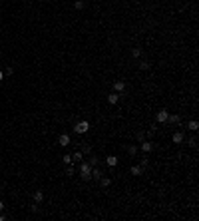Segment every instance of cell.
Returning <instances> with one entry per match:
<instances>
[{"instance_id": "cell-21", "label": "cell", "mask_w": 199, "mask_h": 221, "mask_svg": "<svg viewBox=\"0 0 199 221\" xmlns=\"http://www.w3.org/2000/svg\"><path fill=\"white\" fill-rule=\"evenodd\" d=\"M62 159H64V163H72V155H64Z\"/></svg>"}, {"instance_id": "cell-24", "label": "cell", "mask_w": 199, "mask_h": 221, "mask_svg": "<svg viewBox=\"0 0 199 221\" xmlns=\"http://www.w3.org/2000/svg\"><path fill=\"white\" fill-rule=\"evenodd\" d=\"M140 66H142V70H147V68H149V62H142Z\"/></svg>"}, {"instance_id": "cell-8", "label": "cell", "mask_w": 199, "mask_h": 221, "mask_svg": "<svg viewBox=\"0 0 199 221\" xmlns=\"http://www.w3.org/2000/svg\"><path fill=\"white\" fill-rule=\"evenodd\" d=\"M106 161H108L109 167H116V165H118V157H116V155H108V159H106Z\"/></svg>"}, {"instance_id": "cell-5", "label": "cell", "mask_w": 199, "mask_h": 221, "mask_svg": "<svg viewBox=\"0 0 199 221\" xmlns=\"http://www.w3.org/2000/svg\"><path fill=\"white\" fill-rule=\"evenodd\" d=\"M114 90L120 94V92H126V82H122V80H118L116 84H114Z\"/></svg>"}, {"instance_id": "cell-4", "label": "cell", "mask_w": 199, "mask_h": 221, "mask_svg": "<svg viewBox=\"0 0 199 221\" xmlns=\"http://www.w3.org/2000/svg\"><path fill=\"white\" fill-rule=\"evenodd\" d=\"M58 143H60L62 148H66V146L70 143V136H68V134H62V136L58 137Z\"/></svg>"}, {"instance_id": "cell-9", "label": "cell", "mask_w": 199, "mask_h": 221, "mask_svg": "<svg viewBox=\"0 0 199 221\" xmlns=\"http://www.w3.org/2000/svg\"><path fill=\"white\" fill-rule=\"evenodd\" d=\"M34 201H36V203L44 201V191H40V189H38V191H34Z\"/></svg>"}, {"instance_id": "cell-1", "label": "cell", "mask_w": 199, "mask_h": 221, "mask_svg": "<svg viewBox=\"0 0 199 221\" xmlns=\"http://www.w3.org/2000/svg\"><path fill=\"white\" fill-rule=\"evenodd\" d=\"M80 173H82V179H84V181H90L92 179V165L88 161H84V163L80 165Z\"/></svg>"}, {"instance_id": "cell-11", "label": "cell", "mask_w": 199, "mask_h": 221, "mask_svg": "<svg viewBox=\"0 0 199 221\" xmlns=\"http://www.w3.org/2000/svg\"><path fill=\"white\" fill-rule=\"evenodd\" d=\"M187 128L191 130V132H197V128H199V124H197V119H191L189 124H187Z\"/></svg>"}, {"instance_id": "cell-2", "label": "cell", "mask_w": 199, "mask_h": 221, "mask_svg": "<svg viewBox=\"0 0 199 221\" xmlns=\"http://www.w3.org/2000/svg\"><path fill=\"white\" fill-rule=\"evenodd\" d=\"M74 130H76V134H86V132L90 130V124H88L86 119H82V121H78V124H76V128H74Z\"/></svg>"}, {"instance_id": "cell-20", "label": "cell", "mask_w": 199, "mask_h": 221, "mask_svg": "<svg viewBox=\"0 0 199 221\" xmlns=\"http://www.w3.org/2000/svg\"><path fill=\"white\" fill-rule=\"evenodd\" d=\"M189 146H191V148H195V146H197V137H195V136L189 137Z\"/></svg>"}, {"instance_id": "cell-12", "label": "cell", "mask_w": 199, "mask_h": 221, "mask_svg": "<svg viewBox=\"0 0 199 221\" xmlns=\"http://www.w3.org/2000/svg\"><path fill=\"white\" fill-rule=\"evenodd\" d=\"M179 116H177V114H173V116H167V121H169V124H179Z\"/></svg>"}, {"instance_id": "cell-7", "label": "cell", "mask_w": 199, "mask_h": 221, "mask_svg": "<svg viewBox=\"0 0 199 221\" xmlns=\"http://www.w3.org/2000/svg\"><path fill=\"white\" fill-rule=\"evenodd\" d=\"M183 132H175V134H173V137H171V139H173V143H181V141H183Z\"/></svg>"}, {"instance_id": "cell-10", "label": "cell", "mask_w": 199, "mask_h": 221, "mask_svg": "<svg viewBox=\"0 0 199 221\" xmlns=\"http://www.w3.org/2000/svg\"><path fill=\"white\" fill-rule=\"evenodd\" d=\"M118 100H120V94H118V92H114V94H109V96H108V102L109 104H118Z\"/></svg>"}, {"instance_id": "cell-28", "label": "cell", "mask_w": 199, "mask_h": 221, "mask_svg": "<svg viewBox=\"0 0 199 221\" xmlns=\"http://www.w3.org/2000/svg\"><path fill=\"white\" fill-rule=\"evenodd\" d=\"M2 80H4V72H0V82H2Z\"/></svg>"}, {"instance_id": "cell-22", "label": "cell", "mask_w": 199, "mask_h": 221, "mask_svg": "<svg viewBox=\"0 0 199 221\" xmlns=\"http://www.w3.org/2000/svg\"><path fill=\"white\" fill-rule=\"evenodd\" d=\"M82 153H92V148L90 146H84V148H82Z\"/></svg>"}, {"instance_id": "cell-13", "label": "cell", "mask_w": 199, "mask_h": 221, "mask_svg": "<svg viewBox=\"0 0 199 221\" xmlns=\"http://www.w3.org/2000/svg\"><path fill=\"white\" fill-rule=\"evenodd\" d=\"M92 177H94V179H100V177H102V171L98 170V167H94V170H92Z\"/></svg>"}, {"instance_id": "cell-23", "label": "cell", "mask_w": 199, "mask_h": 221, "mask_svg": "<svg viewBox=\"0 0 199 221\" xmlns=\"http://www.w3.org/2000/svg\"><path fill=\"white\" fill-rule=\"evenodd\" d=\"M88 163H90L92 167H96V165H98V159H96V157H92V159H90V161H88Z\"/></svg>"}, {"instance_id": "cell-26", "label": "cell", "mask_w": 199, "mask_h": 221, "mask_svg": "<svg viewBox=\"0 0 199 221\" xmlns=\"http://www.w3.org/2000/svg\"><path fill=\"white\" fill-rule=\"evenodd\" d=\"M144 137H145L144 132H140V134H137V139H140V141H144Z\"/></svg>"}, {"instance_id": "cell-18", "label": "cell", "mask_w": 199, "mask_h": 221, "mask_svg": "<svg viewBox=\"0 0 199 221\" xmlns=\"http://www.w3.org/2000/svg\"><path fill=\"white\" fill-rule=\"evenodd\" d=\"M127 152H129V155H135V153H137V146H129Z\"/></svg>"}, {"instance_id": "cell-19", "label": "cell", "mask_w": 199, "mask_h": 221, "mask_svg": "<svg viewBox=\"0 0 199 221\" xmlns=\"http://www.w3.org/2000/svg\"><path fill=\"white\" fill-rule=\"evenodd\" d=\"M74 6H76V10H82V8H84V2H82V0H76Z\"/></svg>"}, {"instance_id": "cell-15", "label": "cell", "mask_w": 199, "mask_h": 221, "mask_svg": "<svg viewBox=\"0 0 199 221\" xmlns=\"http://www.w3.org/2000/svg\"><path fill=\"white\" fill-rule=\"evenodd\" d=\"M82 155H84L82 152H76V153L72 155V161H82Z\"/></svg>"}, {"instance_id": "cell-6", "label": "cell", "mask_w": 199, "mask_h": 221, "mask_svg": "<svg viewBox=\"0 0 199 221\" xmlns=\"http://www.w3.org/2000/svg\"><path fill=\"white\" fill-rule=\"evenodd\" d=\"M142 152H145V153H149L151 150H153V146H151V141H142Z\"/></svg>"}, {"instance_id": "cell-17", "label": "cell", "mask_w": 199, "mask_h": 221, "mask_svg": "<svg viewBox=\"0 0 199 221\" xmlns=\"http://www.w3.org/2000/svg\"><path fill=\"white\" fill-rule=\"evenodd\" d=\"M131 56H133V58H140V56H142V48H133V50H131Z\"/></svg>"}, {"instance_id": "cell-27", "label": "cell", "mask_w": 199, "mask_h": 221, "mask_svg": "<svg viewBox=\"0 0 199 221\" xmlns=\"http://www.w3.org/2000/svg\"><path fill=\"white\" fill-rule=\"evenodd\" d=\"M0 211H4V201H0Z\"/></svg>"}, {"instance_id": "cell-14", "label": "cell", "mask_w": 199, "mask_h": 221, "mask_svg": "<svg viewBox=\"0 0 199 221\" xmlns=\"http://www.w3.org/2000/svg\"><path fill=\"white\" fill-rule=\"evenodd\" d=\"M142 167H140V165H133V167H131V175H142Z\"/></svg>"}, {"instance_id": "cell-25", "label": "cell", "mask_w": 199, "mask_h": 221, "mask_svg": "<svg viewBox=\"0 0 199 221\" xmlns=\"http://www.w3.org/2000/svg\"><path fill=\"white\" fill-rule=\"evenodd\" d=\"M66 173H68V175H72V173H74V167L70 165V163H68V170H66Z\"/></svg>"}, {"instance_id": "cell-3", "label": "cell", "mask_w": 199, "mask_h": 221, "mask_svg": "<svg viewBox=\"0 0 199 221\" xmlns=\"http://www.w3.org/2000/svg\"><path fill=\"white\" fill-rule=\"evenodd\" d=\"M167 116H169V112H167V110H159V112H157V116H155L157 124H163V121H167Z\"/></svg>"}, {"instance_id": "cell-16", "label": "cell", "mask_w": 199, "mask_h": 221, "mask_svg": "<svg viewBox=\"0 0 199 221\" xmlns=\"http://www.w3.org/2000/svg\"><path fill=\"white\" fill-rule=\"evenodd\" d=\"M100 181H102V185H104V187H109V183H111L109 177H100Z\"/></svg>"}]
</instances>
